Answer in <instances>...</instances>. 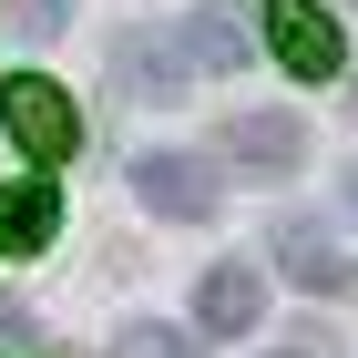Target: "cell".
<instances>
[{
	"label": "cell",
	"instance_id": "cell-1",
	"mask_svg": "<svg viewBox=\"0 0 358 358\" xmlns=\"http://www.w3.org/2000/svg\"><path fill=\"white\" fill-rule=\"evenodd\" d=\"M134 194L154 215H174V225H205L225 205V174L205 154H185V143H154V154H134Z\"/></svg>",
	"mask_w": 358,
	"mask_h": 358
},
{
	"label": "cell",
	"instance_id": "cell-2",
	"mask_svg": "<svg viewBox=\"0 0 358 358\" xmlns=\"http://www.w3.org/2000/svg\"><path fill=\"white\" fill-rule=\"evenodd\" d=\"M0 123H10V143H21L31 164H62L83 143V113L62 103V83H41V72H21V83L0 92Z\"/></svg>",
	"mask_w": 358,
	"mask_h": 358
},
{
	"label": "cell",
	"instance_id": "cell-3",
	"mask_svg": "<svg viewBox=\"0 0 358 358\" xmlns=\"http://www.w3.org/2000/svg\"><path fill=\"white\" fill-rule=\"evenodd\" d=\"M266 41H276V62L297 83H338L348 72V41H338V21L317 0H266Z\"/></svg>",
	"mask_w": 358,
	"mask_h": 358
},
{
	"label": "cell",
	"instance_id": "cell-4",
	"mask_svg": "<svg viewBox=\"0 0 358 358\" xmlns=\"http://www.w3.org/2000/svg\"><path fill=\"white\" fill-rule=\"evenodd\" d=\"M113 83L134 92V103H185L194 92V52L164 41V31H123L113 41Z\"/></svg>",
	"mask_w": 358,
	"mask_h": 358
},
{
	"label": "cell",
	"instance_id": "cell-5",
	"mask_svg": "<svg viewBox=\"0 0 358 358\" xmlns=\"http://www.w3.org/2000/svg\"><path fill=\"white\" fill-rule=\"evenodd\" d=\"M225 154H236V174H256V185H287V174L307 164V123L297 113H236V123H225Z\"/></svg>",
	"mask_w": 358,
	"mask_h": 358
},
{
	"label": "cell",
	"instance_id": "cell-6",
	"mask_svg": "<svg viewBox=\"0 0 358 358\" xmlns=\"http://www.w3.org/2000/svg\"><path fill=\"white\" fill-rule=\"evenodd\" d=\"M266 317V276L256 266H205V287H194V328L205 338H236Z\"/></svg>",
	"mask_w": 358,
	"mask_h": 358
},
{
	"label": "cell",
	"instance_id": "cell-7",
	"mask_svg": "<svg viewBox=\"0 0 358 358\" xmlns=\"http://www.w3.org/2000/svg\"><path fill=\"white\" fill-rule=\"evenodd\" d=\"M276 266H287V276H297V287H317V297H338V287H348V246H338V236H328V225H317V215H297V225H276Z\"/></svg>",
	"mask_w": 358,
	"mask_h": 358
},
{
	"label": "cell",
	"instance_id": "cell-8",
	"mask_svg": "<svg viewBox=\"0 0 358 358\" xmlns=\"http://www.w3.org/2000/svg\"><path fill=\"white\" fill-rule=\"evenodd\" d=\"M62 225V194L41 185V174H21V185H0V256H31L41 236Z\"/></svg>",
	"mask_w": 358,
	"mask_h": 358
},
{
	"label": "cell",
	"instance_id": "cell-9",
	"mask_svg": "<svg viewBox=\"0 0 358 358\" xmlns=\"http://www.w3.org/2000/svg\"><path fill=\"white\" fill-rule=\"evenodd\" d=\"M174 41H185V52L205 62V72H236V62H246V21H236L225 0H194V21L174 31Z\"/></svg>",
	"mask_w": 358,
	"mask_h": 358
},
{
	"label": "cell",
	"instance_id": "cell-10",
	"mask_svg": "<svg viewBox=\"0 0 358 358\" xmlns=\"http://www.w3.org/2000/svg\"><path fill=\"white\" fill-rule=\"evenodd\" d=\"M113 358H194V328H164V317H134L113 338Z\"/></svg>",
	"mask_w": 358,
	"mask_h": 358
},
{
	"label": "cell",
	"instance_id": "cell-11",
	"mask_svg": "<svg viewBox=\"0 0 358 358\" xmlns=\"http://www.w3.org/2000/svg\"><path fill=\"white\" fill-rule=\"evenodd\" d=\"M31 328H41V317H31L21 297H0V348H31Z\"/></svg>",
	"mask_w": 358,
	"mask_h": 358
},
{
	"label": "cell",
	"instance_id": "cell-12",
	"mask_svg": "<svg viewBox=\"0 0 358 358\" xmlns=\"http://www.w3.org/2000/svg\"><path fill=\"white\" fill-rule=\"evenodd\" d=\"M10 10H21V31H31V41H41V31H62V0H10Z\"/></svg>",
	"mask_w": 358,
	"mask_h": 358
},
{
	"label": "cell",
	"instance_id": "cell-13",
	"mask_svg": "<svg viewBox=\"0 0 358 358\" xmlns=\"http://www.w3.org/2000/svg\"><path fill=\"white\" fill-rule=\"evenodd\" d=\"M338 194H348V215H358V164H348V174H338Z\"/></svg>",
	"mask_w": 358,
	"mask_h": 358
},
{
	"label": "cell",
	"instance_id": "cell-14",
	"mask_svg": "<svg viewBox=\"0 0 358 358\" xmlns=\"http://www.w3.org/2000/svg\"><path fill=\"white\" fill-rule=\"evenodd\" d=\"M348 113H358V83H348Z\"/></svg>",
	"mask_w": 358,
	"mask_h": 358
},
{
	"label": "cell",
	"instance_id": "cell-15",
	"mask_svg": "<svg viewBox=\"0 0 358 358\" xmlns=\"http://www.w3.org/2000/svg\"><path fill=\"white\" fill-rule=\"evenodd\" d=\"M317 358H328V348H317Z\"/></svg>",
	"mask_w": 358,
	"mask_h": 358
}]
</instances>
